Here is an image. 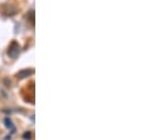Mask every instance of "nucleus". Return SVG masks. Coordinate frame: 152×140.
<instances>
[{"mask_svg": "<svg viewBox=\"0 0 152 140\" xmlns=\"http://www.w3.org/2000/svg\"><path fill=\"white\" fill-rule=\"evenodd\" d=\"M28 17H30L31 21L33 23V20H34V19H33V17H34V12H33V11H30V14H28Z\"/></svg>", "mask_w": 152, "mask_h": 140, "instance_id": "5", "label": "nucleus"}, {"mask_svg": "<svg viewBox=\"0 0 152 140\" xmlns=\"http://www.w3.org/2000/svg\"><path fill=\"white\" fill-rule=\"evenodd\" d=\"M5 124H6V127L8 130H11V133H13L15 128H14V126H13V124H12V121H11L10 118H5Z\"/></svg>", "mask_w": 152, "mask_h": 140, "instance_id": "3", "label": "nucleus"}, {"mask_svg": "<svg viewBox=\"0 0 152 140\" xmlns=\"http://www.w3.org/2000/svg\"><path fill=\"white\" fill-rule=\"evenodd\" d=\"M32 74H34V70H32V69H25V70L19 71V72L17 73V77H18L19 79H25V78L31 77Z\"/></svg>", "mask_w": 152, "mask_h": 140, "instance_id": "2", "label": "nucleus"}, {"mask_svg": "<svg viewBox=\"0 0 152 140\" xmlns=\"http://www.w3.org/2000/svg\"><path fill=\"white\" fill-rule=\"evenodd\" d=\"M20 51H21V47L20 45L17 42V41H12L7 48V55L12 59H15L19 54H20Z\"/></svg>", "mask_w": 152, "mask_h": 140, "instance_id": "1", "label": "nucleus"}, {"mask_svg": "<svg viewBox=\"0 0 152 140\" xmlns=\"http://www.w3.org/2000/svg\"><path fill=\"white\" fill-rule=\"evenodd\" d=\"M23 138L25 140H30L31 139V132H25L24 136H23Z\"/></svg>", "mask_w": 152, "mask_h": 140, "instance_id": "4", "label": "nucleus"}]
</instances>
